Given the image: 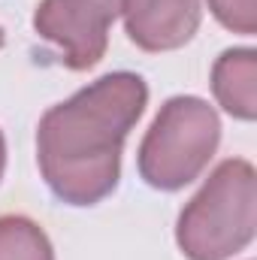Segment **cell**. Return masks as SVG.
<instances>
[{
    "mask_svg": "<svg viewBox=\"0 0 257 260\" xmlns=\"http://www.w3.org/2000/svg\"><path fill=\"white\" fill-rule=\"evenodd\" d=\"M148 106L142 76L118 70L52 106L37 127V164L67 206H97L118 188L121 148Z\"/></svg>",
    "mask_w": 257,
    "mask_h": 260,
    "instance_id": "cell-1",
    "label": "cell"
},
{
    "mask_svg": "<svg viewBox=\"0 0 257 260\" xmlns=\"http://www.w3.org/2000/svg\"><path fill=\"white\" fill-rule=\"evenodd\" d=\"M254 233L257 173L248 160L227 157L179 212V251L188 260H227L245 251Z\"/></svg>",
    "mask_w": 257,
    "mask_h": 260,
    "instance_id": "cell-2",
    "label": "cell"
},
{
    "mask_svg": "<svg viewBox=\"0 0 257 260\" xmlns=\"http://www.w3.org/2000/svg\"><path fill=\"white\" fill-rule=\"evenodd\" d=\"M218 142L221 118L215 106L194 94L170 97L139 142V179L164 194L182 191L209 167L218 151Z\"/></svg>",
    "mask_w": 257,
    "mask_h": 260,
    "instance_id": "cell-3",
    "label": "cell"
},
{
    "mask_svg": "<svg viewBox=\"0 0 257 260\" xmlns=\"http://www.w3.org/2000/svg\"><path fill=\"white\" fill-rule=\"evenodd\" d=\"M112 18L88 0H40L34 12V30L58 46L67 70H91L103 61L109 46Z\"/></svg>",
    "mask_w": 257,
    "mask_h": 260,
    "instance_id": "cell-4",
    "label": "cell"
},
{
    "mask_svg": "<svg viewBox=\"0 0 257 260\" xmlns=\"http://www.w3.org/2000/svg\"><path fill=\"white\" fill-rule=\"evenodd\" d=\"M124 30L142 52H176L200 30V0H124Z\"/></svg>",
    "mask_w": 257,
    "mask_h": 260,
    "instance_id": "cell-5",
    "label": "cell"
},
{
    "mask_svg": "<svg viewBox=\"0 0 257 260\" xmlns=\"http://www.w3.org/2000/svg\"><path fill=\"white\" fill-rule=\"evenodd\" d=\"M212 94L218 106L239 118H257V52L254 49H227L212 67Z\"/></svg>",
    "mask_w": 257,
    "mask_h": 260,
    "instance_id": "cell-6",
    "label": "cell"
},
{
    "mask_svg": "<svg viewBox=\"0 0 257 260\" xmlns=\"http://www.w3.org/2000/svg\"><path fill=\"white\" fill-rule=\"evenodd\" d=\"M0 260H55V248L37 221L0 215Z\"/></svg>",
    "mask_w": 257,
    "mask_h": 260,
    "instance_id": "cell-7",
    "label": "cell"
},
{
    "mask_svg": "<svg viewBox=\"0 0 257 260\" xmlns=\"http://www.w3.org/2000/svg\"><path fill=\"white\" fill-rule=\"evenodd\" d=\"M209 12L239 37L257 34V0H209Z\"/></svg>",
    "mask_w": 257,
    "mask_h": 260,
    "instance_id": "cell-8",
    "label": "cell"
},
{
    "mask_svg": "<svg viewBox=\"0 0 257 260\" xmlns=\"http://www.w3.org/2000/svg\"><path fill=\"white\" fill-rule=\"evenodd\" d=\"M88 3H94L97 9H103V12L115 21V18L121 15V3H124V0H88Z\"/></svg>",
    "mask_w": 257,
    "mask_h": 260,
    "instance_id": "cell-9",
    "label": "cell"
},
{
    "mask_svg": "<svg viewBox=\"0 0 257 260\" xmlns=\"http://www.w3.org/2000/svg\"><path fill=\"white\" fill-rule=\"evenodd\" d=\"M3 170H6V139H3V130H0V179H3Z\"/></svg>",
    "mask_w": 257,
    "mask_h": 260,
    "instance_id": "cell-10",
    "label": "cell"
},
{
    "mask_svg": "<svg viewBox=\"0 0 257 260\" xmlns=\"http://www.w3.org/2000/svg\"><path fill=\"white\" fill-rule=\"evenodd\" d=\"M3 40H6V34H3V27H0V49H3Z\"/></svg>",
    "mask_w": 257,
    "mask_h": 260,
    "instance_id": "cell-11",
    "label": "cell"
}]
</instances>
